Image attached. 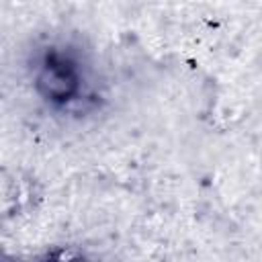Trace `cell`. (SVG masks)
<instances>
[{
	"label": "cell",
	"instance_id": "obj_1",
	"mask_svg": "<svg viewBox=\"0 0 262 262\" xmlns=\"http://www.w3.org/2000/svg\"><path fill=\"white\" fill-rule=\"evenodd\" d=\"M35 59V90L55 106L78 102L86 94L84 59L70 45H45Z\"/></svg>",
	"mask_w": 262,
	"mask_h": 262
}]
</instances>
